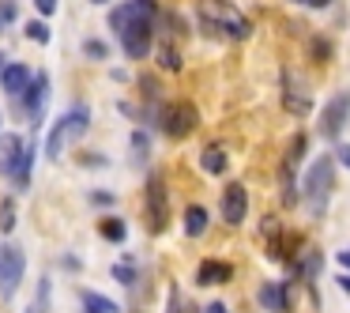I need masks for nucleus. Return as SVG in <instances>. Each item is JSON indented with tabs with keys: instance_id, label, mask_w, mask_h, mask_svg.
<instances>
[{
	"instance_id": "1a4fd4ad",
	"label": "nucleus",
	"mask_w": 350,
	"mask_h": 313,
	"mask_svg": "<svg viewBox=\"0 0 350 313\" xmlns=\"http://www.w3.org/2000/svg\"><path fill=\"white\" fill-rule=\"evenodd\" d=\"M305 136H294L290 140V147H286V155H282V204H294V197H297V189H294V181H297V162H301V155H305Z\"/></svg>"
},
{
	"instance_id": "c85d7f7f",
	"label": "nucleus",
	"mask_w": 350,
	"mask_h": 313,
	"mask_svg": "<svg viewBox=\"0 0 350 313\" xmlns=\"http://www.w3.org/2000/svg\"><path fill=\"white\" fill-rule=\"evenodd\" d=\"M34 4H38V12H42V16H53L61 0H34Z\"/></svg>"
},
{
	"instance_id": "f03ea898",
	"label": "nucleus",
	"mask_w": 350,
	"mask_h": 313,
	"mask_svg": "<svg viewBox=\"0 0 350 313\" xmlns=\"http://www.w3.org/2000/svg\"><path fill=\"white\" fill-rule=\"evenodd\" d=\"M332 189H335V162L327 159V155H320V159L309 162L305 181H301V197H305V204H309L312 215H324Z\"/></svg>"
},
{
	"instance_id": "e433bc0d",
	"label": "nucleus",
	"mask_w": 350,
	"mask_h": 313,
	"mask_svg": "<svg viewBox=\"0 0 350 313\" xmlns=\"http://www.w3.org/2000/svg\"><path fill=\"white\" fill-rule=\"evenodd\" d=\"M339 287H342V290H347V295H350V272H342V275H339Z\"/></svg>"
},
{
	"instance_id": "bb28decb",
	"label": "nucleus",
	"mask_w": 350,
	"mask_h": 313,
	"mask_svg": "<svg viewBox=\"0 0 350 313\" xmlns=\"http://www.w3.org/2000/svg\"><path fill=\"white\" fill-rule=\"evenodd\" d=\"M147 144H151L147 132H132V155H136V159H147Z\"/></svg>"
},
{
	"instance_id": "2eb2a0df",
	"label": "nucleus",
	"mask_w": 350,
	"mask_h": 313,
	"mask_svg": "<svg viewBox=\"0 0 350 313\" xmlns=\"http://www.w3.org/2000/svg\"><path fill=\"white\" fill-rule=\"evenodd\" d=\"M256 298H260V305H264L267 313H286V310H290L286 283H260Z\"/></svg>"
},
{
	"instance_id": "20e7f679",
	"label": "nucleus",
	"mask_w": 350,
	"mask_h": 313,
	"mask_svg": "<svg viewBox=\"0 0 350 313\" xmlns=\"http://www.w3.org/2000/svg\"><path fill=\"white\" fill-rule=\"evenodd\" d=\"M91 129V110L87 106H72L68 114H61L53 121V129H49V140H46V159H61L64 147L76 144L83 132Z\"/></svg>"
},
{
	"instance_id": "4468645a",
	"label": "nucleus",
	"mask_w": 350,
	"mask_h": 313,
	"mask_svg": "<svg viewBox=\"0 0 350 313\" xmlns=\"http://www.w3.org/2000/svg\"><path fill=\"white\" fill-rule=\"evenodd\" d=\"M46 95H49V72H34V79H31V87H27V95L19 99V102H23V110H27V117H31V121H38Z\"/></svg>"
},
{
	"instance_id": "f257e3e1",
	"label": "nucleus",
	"mask_w": 350,
	"mask_h": 313,
	"mask_svg": "<svg viewBox=\"0 0 350 313\" xmlns=\"http://www.w3.org/2000/svg\"><path fill=\"white\" fill-rule=\"evenodd\" d=\"M196 16H200V23H204V31L215 34V38L245 42L252 34V23L234 8V4H230V0H200Z\"/></svg>"
},
{
	"instance_id": "c9c22d12",
	"label": "nucleus",
	"mask_w": 350,
	"mask_h": 313,
	"mask_svg": "<svg viewBox=\"0 0 350 313\" xmlns=\"http://www.w3.org/2000/svg\"><path fill=\"white\" fill-rule=\"evenodd\" d=\"M204 313H230V310H226V305H222V302H211V305H207Z\"/></svg>"
},
{
	"instance_id": "a19ab883",
	"label": "nucleus",
	"mask_w": 350,
	"mask_h": 313,
	"mask_svg": "<svg viewBox=\"0 0 350 313\" xmlns=\"http://www.w3.org/2000/svg\"><path fill=\"white\" fill-rule=\"evenodd\" d=\"M185 313H200V310H192V305H189V310H185Z\"/></svg>"
},
{
	"instance_id": "5701e85b",
	"label": "nucleus",
	"mask_w": 350,
	"mask_h": 313,
	"mask_svg": "<svg viewBox=\"0 0 350 313\" xmlns=\"http://www.w3.org/2000/svg\"><path fill=\"white\" fill-rule=\"evenodd\" d=\"M113 275H117L121 283H136V275H139L136 260H129V257H124V260H117V264H113Z\"/></svg>"
},
{
	"instance_id": "72a5a7b5",
	"label": "nucleus",
	"mask_w": 350,
	"mask_h": 313,
	"mask_svg": "<svg viewBox=\"0 0 350 313\" xmlns=\"http://www.w3.org/2000/svg\"><path fill=\"white\" fill-rule=\"evenodd\" d=\"M339 264H342V268H347V272H350V245H347V249L339 253Z\"/></svg>"
},
{
	"instance_id": "6e6552de",
	"label": "nucleus",
	"mask_w": 350,
	"mask_h": 313,
	"mask_svg": "<svg viewBox=\"0 0 350 313\" xmlns=\"http://www.w3.org/2000/svg\"><path fill=\"white\" fill-rule=\"evenodd\" d=\"M347 121H350V95L339 91L335 99H327L324 110H320V136L339 140V132H342V125H347Z\"/></svg>"
},
{
	"instance_id": "9b49d317",
	"label": "nucleus",
	"mask_w": 350,
	"mask_h": 313,
	"mask_svg": "<svg viewBox=\"0 0 350 313\" xmlns=\"http://www.w3.org/2000/svg\"><path fill=\"white\" fill-rule=\"evenodd\" d=\"M282 106H286V114H294V117H305L312 110L309 91H305V84L294 76V72H282Z\"/></svg>"
},
{
	"instance_id": "58836bf2",
	"label": "nucleus",
	"mask_w": 350,
	"mask_h": 313,
	"mask_svg": "<svg viewBox=\"0 0 350 313\" xmlns=\"http://www.w3.org/2000/svg\"><path fill=\"white\" fill-rule=\"evenodd\" d=\"M0 31H4V8H0Z\"/></svg>"
},
{
	"instance_id": "f704fd0d",
	"label": "nucleus",
	"mask_w": 350,
	"mask_h": 313,
	"mask_svg": "<svg viewBox=\"0 0 350 313\" xmlns=\"http://www.w3.org/2000/svg\"><path fill=\"white\" fill-rule=\"evenodd\" d=\"M136 4H139V8L147 12V16H154V0H136Z\"/></svg>"
},
{
	"instance_id": "a878e982",
	"label": "nucleus",
	"mask_w": 350,
	"mask_h": 313,
	"mask_svg": "<svg viewBox=\"0 0 350 313\" xmlns=\"http://www.w3.org/2000/svg\"><path fill=\"white\" fill-rule=\"evenodd\" d=\"M83 49H87V57H91V61H106V57H109V46H106V42H98V38H91Z\"/></svg>"
},
{
	"instance_id": "a211bd4d",
	"label": "nucleus",
	"mask_w": 350,
	"mask_h": 313,
	"mask_svg": "<svg viewBox=\"0 0 350 313\" xmlns=\"http://www.w3.org/2000/svg\"><path fill=\"white\" fill-rule=\"evenodd\" d=\"M83 310L87 313H121V305L113 298L98 295V290H83Z\"/></svg>"
},
{
	"instance_id": "7c9ffc66",
	"label": "nucleus",
	"mask_w": 350,
	"mask_h": 313,
	"mask_svg": "<svg viewBox=\"0 0 350 313\" xmlns=\"http://www.w3.org/2000/svg\"><path fill=\"white\" fill-rule=\"evenodd\" d=\"M335 155H339L342 166H350V144H335Z\"/></svg>"
},
{
	"instance_id": "f3484780",
	"label": "nucleus",
	"mask_w": 350,
	"mask_h": 313,
	"mask_svg": "<svg viewBox=\"0 0 350 313\" xmlns=\"http://www.w3.org/2000/svg\"><path fill=\"white\" fill-rule=\"evenodd\" d=\"M200 166H204L207 174H226V151H222L219 144H207L204 151H200Z\"/></svg>"
},
{
	"instance_id": "7ed1b4c3",
	"label": "nucleus",
	"mask_w": 350,
	"mask_h": 313,
	"mask_svg": "<svg viewBox=\"0 0 350 313\" xmlns=\"http://www.w3.org/2000/svg\"><path fill=\"white\" fill-rule=\"evenodd\" d=\"M31 159H34V147L23 136H0V174L16 189L31 185Z\"/></svg>"
},
{
	"instance_id": "4be33fe9",
	"label": "nucleus",
	"mask_w": 350,
	"mask_h": 313,
	"mask_svg": "<svg viewBox=\"0 0 350 313\" xmlns=\"http://www.w3.org/2000/svg\"><path fill=\"white\" fill-rule=\"evenodd\" d=\"M27 38L31 42H38V46H49V23H42V19H34V23H27Z\"/></svg>"
},
{
	"instance_id": "39448f33",
	"label": "nucleus",
	"mask_w": 350,
	"mask_h": 313,
	"mask_svg": "<svg viewBox=\"0 0 350 313\" xmlns=\"http://www.w3.org/2000/svg\"><path fill=\"white\" fill-rule=\"evenodd\" d=\"M23 272H27V253L19 249V245L4 242L0 245V298H4V302L16 298L19 283H23Z\"/></svg>"
},
{
	"instance_id": "ddd939ff",
	"label": "nucleus",
	"mask_w": 350,
	"mask_h": 313,
	"mask_svg": "<svg viewBox=\"0 0 350 313\" xmlns=\"http://www.w3.org/2000/svg\"><path fill=\"white\" fill-rule=\"evenodd\" d=\"M31 79H34V72L27 68V64H4V76H0V87H4V95L8 99H23L27 95V87H31Z\"/></svg>"
},
{
	"instance_id": "393cba45",
	"label": "nucleus",
	"mask_w": 350,
	"mask_h": 313,
	"mask_svg": "<svg viewBox=\"0 0 350 313\" xmlns=\"http://www.w3.org/2000/svg\"><path fill=\"white\" fill-rule=\"evenodd\" d=\"M12 223H16V200H4L0 204V234H12Z\"/></svg>"
},
{
	"instance_id": "473e14b6",
	"label": "nucleus",
	"mask_w": 350,
	"mask_h": 313,
	"mask_svg": "<svg viewBox=\"0 0 350 313\" xmlns=\"http://www.w3.org/2000/svg\"><path fill=\"white\" fill-rule=\"evenodd\" d=\"M297 4H305V8H327L332 0H297Z\"/></svg>"
},
{
	"instance_id": "dca6fc26",
	"label": "nucleus",
	"mask_w": 350,
	"mask_h": 313,
	"mask_svg": "<svg viewBox=\"0 0 350 313\" xmlns=\"http://www.w3.org/2000/svg\"><path fill=\"white\" fill-rule=\"evenodd\" d=\"M230 275H234V268H230L226 260H204V264L196 268V283H200V287H219V283H230Z\"/></svg>"
},
{
	"instance_id": "ea45409f",
	"label": "nucleus",
	"mask_w": 350,
	"mask_h": 313,
	"mask_svg": "<svg viewBox=\"0 0 350 313\" xmlns=\"http://www.w3.org/2000/svg\"><path fill=\"white\" fill-rule=\"evenodd\" d=\"M91 4H109V0H91Z\"/></svg>"
},
{
	"instance_id": "2f4dec72",
	"label": "nucleus",
	"mask_w": 350,
	"mask_h": 313,
	"mask_svg": "<svg viewBox=\"0 0 350 313\" xmlns=\"http://www.w3.org/2000/svg\"><path fill=\"white\" fill-rule=\"evenodd\" d=\"M166 313H185L181 310V298H177V290H170V310Z\"/></svg>"
},
{
	"instance_id": "c756f323",
	"label": "nucleus",
	"mask_w": 350,
	"mask_h": 313,
	"mask_svg": "<svg viewBox=\"0 0 350 313\" xmlns=\"http://www.w3.org/2000/svg\"><path fill=\"white\" fill-rule=\"evenodd\" d=\"M312 61H327V42H312Z\"/></svg>"
},
{
	"instance_id": "412c9836",
	"label": "nucleus",
	"mask_w": 350,
	"mask_h": 313,
	"mask_svg": "<svg viewBox=\"0 0 350 313\" xmlns=\"http://www.w3.org/2000/svg\"><path fill=\"white\" fill-rule=\"evenodd\" d=\"M159 64H162L166 72H177V68H181V53H177V46H170V42H166V46L159 49Z\"/></svg>"
},
{
	"instance_id": "f8f14e48",
	"label": "nucleus",
	"mask_w": 350,
	"mask_h": 313,
	"mask_svg": "<svg viewBox=\"0 0 350 313\" xmlns=\"http://www.w3.org/2000/svg\"><path fill=\"white\" fill-rule=\"evenodd\" d=\"M245 212H249V192H245L241 181H230L226 192H222V219L230 227H237V223H245Z\"/></svg>"
},
{
	"instance_id": "423d86ee",
	"label": "nucleus",
	"mask_w": 350,
	"mask_h": 313,
	"mask_svg": "<svg viewBox=\"0 0 350 313\" xmlns=\"http://www.w3.org/2000/svg\"><path fill=\"white\" fill-rule=\"evenodd\" d=\"M170 223V192H166V177L154 170L147 177V230L151 234H162Z\"/></svg>"
},
{
	"instance_id": "6ab92c4d",
	"label": "nucleus",
	"mask_w": 350,
	"mask_h": 313,
	"mask_svg": "<svg viewBox=\"0 0 350 313\" xmlns=\"http://www.w3.org/2000/svg\"><path fill=\"white\" fill-rule=\"evenodd\" d=\"M204 230H207V212H204V204H192L189 212H185V234L200 238Z\"/></svg>"
},
{
	"instance_id": "0eeeda50",
	"label": "nucleus",
	"mask_w": 350,
	"mask_h": 313,
	"mask_svg": "<svg viewBox=\"0 0 350 313\" xmlns=\"http://www.w3.org/2000/svg\"><path fill=\"white\" fill-rule=\"evenodd\" d=\"M151 42H154V23L151 16H139L136 23H129V31L121 34V49L129 61H144L151 53Z\"/></svg>"
},
{
	"instance_id": "b1692460",
	"label": "nucleus",
	"mask_w": 350,
	"mask_h": 313,
	"mask_svg": "<svg viewBox=\"0 0 350 313\" xmlns=\"http://www.w3.org/2000/svg\"><path fill=\"white\" fill-rule=\"evenodd\" d=\"M124 219H106L102 223V238H106V242H124Z\"/></svg>"
},
{
	"instance_id": "aec40b11",
	"label": "nucleus",
	"mask_w": 350,
	"mask_h": 313,
	"mask_svg": "<svg viewBox=\"0 0 350 313\" xmlns=\"http://www.w3.org/2000/svg\"><path fill=\"white\" fill-rule=\"evenodd\" d=\"M297 264H301V268H297V272H301V279H305V283H312V275H317V268H320V264H324V257H320V253L312 249V253H305V257L297 260Z\"/></svg>"
},
{
	"instance_id": "cd10ccee",
	"label": "nucleus",
	"mask_w": 350,
	"mask_h": 313,
	"mask_svg": "<svg viewBox=\"0 0 350 313\" xmlns=\"http://www.w3.org/2000/svg\"><path fill=\"white\" fill-rule=\"evenodd\" d=\"M91 204H94V208H109V204H113V192L94 189V192H91Z\"/></svg>"
},
{
	"instance_id": "4c0bfd02",
	"label": "nucleus",
	"mask_w": 350,
	"mask_h": 313,
	"mask_svg": "<svg viewBox=\"0 0 350 313\" xmlns=\"http://www.w3.org/2000/svg\"><path fill=\"white\" fill-rule=\"evenodd\" d=\"M4 64H8V61H4V53H0V76H4Z\"/></svg>"
},
{
	"instance_id": "9d476101",
	"label": "nucleus",
	"mask_w": 350,
	"mask_h": 313,
	"mask_svg": "<svg viewBox=\"0 0 350 313\" xmlns=\"http://www.w3.org/2000/svg\"><path fill=\"white\" fill-rule=\"evenodd\" d=\"M196 125H200V114H196L192 102H174V106L166 110V117H162V129H166V136H174V140H185Z\"/></svg>"
}]
</instances>
